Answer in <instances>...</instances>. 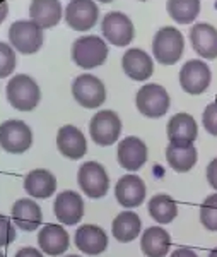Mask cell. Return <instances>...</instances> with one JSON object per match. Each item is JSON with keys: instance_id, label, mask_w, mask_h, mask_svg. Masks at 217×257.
Instances as JSON below:
<instances>
[{"instance_id": "6da1fadb", "label": "cell", "mask_w": 217, "mask_h": 257, "mask_svg": "<svg viewBox=\"0 0 217 257\" xmlns=\"http://www.w3.org/2000/svg\"><path fill=\"white\" fill-rule=\"evenodd\" d=\"M7 99L16 110L31 111L38 106L41 89L31 76L18 74V76H12V79L7 82Z\"/></svg>"}, {"instance_id": "7a4b0ae2", "label": "cell", "mask_w": 217, "mask_h": 257, "mask_svg": "<svg viewBox=\"0 0 217 257\" xmlns=\"http://www.w3.org/2000/svg\"><path fill=\"white\" fill-rule=\"evenodd\" d=\"M108 45L99 36H81L72 45V60L82 69H94L108 59Z\"/></svg>"}, {"instance_id": "3957f363", "label": "cell", "mask_w": 217, "mask_h": 257, "mask_svg": "<svg viewBox=\"0 0 217 257\" xmlns=\"http://www.w3.org/2000/svg\"><path fill=\"white\" fill-rule=\"evenodd\" d=\"M185 40L176 28L164 26L156 33L152 41V52L157 62L162 65H173L181 59Z\"/></svg>"}, {"instance_id": "277c9868", "label": "cell", "mask_w": 217, "mask_h": 257, "mask_svg": "<svg viewBox=\"0 0 217 257\" xmlns=\"http://www.w3.org/2000/svg\"><path fill=\"white\" fill-rule=\"evenodd\" d=\"M77 184L87 197L101 199L110 189V177L101 163L86 161L77 172Z\"/></svg>"}, {"instance_id": "5b68a950", "label": "cell", "mask_w": 217, "mask_h": 257, "mask_svg": "<svg viewBox=\"0 0 217 257\" xmlns=\"http://www.w3.org/2000/svg\"><path fill=\"white\" fill-rule=\"evenodd\" d=\"M9 40L14 50L31 55L43 45V30L33 21H16L9 28Z\"/></svg>"}, {"instance_id": "8992f818", "label": "cell", "mask_w": 217, "mask_h": 257, "mask_svg": "<svg viewBox=\"0 0 217 257\" xmlns=\"http://www.w3.org/2000/svg\"><path fill=\"white\" fill-rule=\"evenodd\" d=\"M89 134L98 146H111L122 134V120L113 110H101L91 118Z\"/></svg>"}, {"instance_id": "52a82bcc", "label": "cell", "mask_w": 217, "mask_h": 257, "mask_svg": "<svg viewBox=\"0 0 217 257\" xmlns=\"http://www.w3.org/2000/svg\"><path fill=\"white\" fill-rule=\"evenodd\" d=\"M135 103L144 117L159 118L169 110V94L159 84H145L137 91Z\"/></svg>"}, {"instance_id": "ba28073f", "label": "cell", "mask_w": 217, "mask_h": 257, "mask_svg": "<svg viewBox=\"0 0 217 257\" xmlns=\"http://www.w3.org/2000/svg\"><path fill=\"white\" fill-rule=\"evenodd\" d=\"M33 144V132L23 120H6L0 125V146L12 155L26 153Z\"/></svg>"}, {"instance_id": "9c48e42d", "label": "cell", "mask_w": 217, "mask_h": 257, "mask_svg": "<svg viewBox=\"0 0 217 257\" xmlns=\"http://www.w3.org/2000/svg\"><path fill=\"white\" fill-rule=\"evenodd\" d=\"M72 94L84 108H98L106 99V89L101 79L93 74H82L72 82Z\"/></svg>"}, {"instance_id": "30bf717a", "label": "cell", "mask_w": 217, "mask_h": 257, "mask_svg": "<svg viewBox=\"0 0 217 257\" xmlns=\"http://www.w3.org/2000/svg\"><path fill=\"white\" fill-rule=\"evenodd\" d=\"M101 31L104 38L110 41L115 47H127L132 43L135 30H133V23L127 14L118 11L108 12L103 18Z\"/></svg>"}, {"instance_id": "8fae6325", "label": "cell", "mask_w": 217, "mask_h": 257, "mask_svg": "<svg viewBox=\"0 0 217 257\" xmlns=\"http://www.w3.org/2000/svg\"><path fill=\"white\" fill-rule=\"evenodd\" d=\"M99 18V9L94 0H70L65 9V21L72 30L89 31Z\"/></svg>"}, {"instance_id": "7c38bea8", "label": "cell", "mask_w": 217, "mask_h": 257, "mask_svg": "<svg viewBox=\"0 0 217 257\" xmlns=\"http://www.w3.org/2000/svg\"><path fill=\"white\" fill-rule=\"evenodd\" d=\"M212 74L203 60H188L179 70V84L190 94H202L208 88Z\"/></svg>"}, {"instance_id": "4fadbf2b", "label": "cell", "mask_w": 217, "mask_h": 257, "mask_svg": "<svg viewBox=\"0 0 217 257\" xmlns=\"http://www.w3.org/2000/svg\"><path fill=\"white\" fill-rule=\"evenodd\" d=\"M53 211L58 221L67 226H74L84 216V201L76 190H64L57 196Z\"/></svg>"}, {"instance_id": "5bb4252c", "label": "cell", "mask_w": 217, "mask_h": 257, "mask_svg": "<svg viewBox=\"0 0 217 257\" xmlns=\"http://www.w3.org/2000/svg\"><path fill=\"white\" fill-rule=\"evenodd\" d=\"M118 163L122 165L127 172H137L147 161V146L145 143L135 136H128L118 144Z\"/></svg>"}, {"instance_id": "9a60e30c", "label": "cell", "mask_w": 217, "mask_h": 257, "mask_svg": "<svg viewBox=\"0 0 217 257\" xmlns=\"http://www.w3.org/2000/svg\"><path fill=\"white\" fill-rule=\"evenodd\" d=\"M116 201L123 206V208H139L145 199V184L139 175H123L116 182L115 187Z\"/></svg>"}, {"instance_id": "2e32d148", "label": "cell", "mask_w": 217, "mask_h": 257, "mask_svg": "<svg viewBox=\"0 0 217 257\" xmlns=\"http://www.w3.org/2000/svg\"><path fill=\"white\" fill-rule=\"evenodd\" d=\"M123 72L133 81H145L152 76L154 62L147 52L140 48H128L122 57Z\"/></svg>"}, {"instance_id": "e0dca14e", "label": "cell", "mask_w": 217, "mask_h": 257, "mask_svg": "<svg viewBox=\"0 0 217 257\" xmlns=\"http://www.w3.org/2000/svg\"><path fill=\"white\" fill-rule=\"evenodd\" d=\"M57 148L65 158L81 160L87 151V143L76 125H64L57 134Z\"/></svg>"}, {"instance_id": "ac0fdd59", "label": "cell", "mask_w": 217, "mask_h": 257, "mask_svg": "<svg viewBox=\"0 0 217 257\" xmlns=\"http://www.w3.org/2000/svg\"><path fill=\"white\" fill-rule=\"evenodd\" d=\"M168 139L169 144L176 146H188L197 139V122L188 113H176L168 122Z\"/></svg>"}, {"instance_id": "d6986e66", "label": "cell", "mask_w": 217, "mask_h": 257, "mask_svg": "<svg viewBox=\"0 0 217 257\" xmlns=\"http://www.w3.org/2000/svg\"><path fill=\"white\" fill-rule=\"evenodd\" d=\"M76 245L82 254L99 255L108 248V235L101 226L84 225L76 231Z\"/></svg>"}, {"instance_id": "ffe728a7", "label": "cell", "mask_w": 217, "mask_h": 257, "mask_svg": "<svg viewBox=\"0 0 217 257\" xmlns=\"http://www.w3.org/2000/svg\"><path fill=\"white\" fill-rule=\"evenodd\" d=\"M191 47L207 60L217 59V30L212 24L198 23L190 31Z\"/></svg>"}, {"instance_id": "44dd1931", "label": "cell", "mask_w": 217, "mask_h": 257, "mask_svg": "<svg viewBox=\"0 0 217 257\" xmlns=\"http://www.w3.org/2000/svg\"><path fill=\"white\" fill-rule=\"evenodd\" d=\"M12 221L24 231H35L43 221V213L33 199H19L12 206Z\"/></svg>"}, {"instance_id": "7402d4cb", "label": "cell", "mask_w": 217, "mask_h": 257, "mask_svg": "<svg viewBox=\"0 0 217 257\" xmlns=\"http://www.w3.org/2000/svg\"><path fill=\"white\" fill-rule=\"evenodd\" d=\"M40 248L48 255H60L65 254L70 245L69 233L60 225H47L40 230L38 235Z\"/></svg>"}, {"instance_id": "603a6c76", "label": "cell", "mask_w": 217, "mask_h": 257, "mask_svg": "<svg viewBox=\"0 0 217 257\" xmlns=\"http://www.w3.org/2000/svg\"><path fill=\"white\" fill-rule=\"evenodd\" d=\"M29 16L41 30H50L62 19L60 0H33L29 6Z\"/></svg>"}, {"instance_id": "cb8c5ba5", "label": "cell", "mask_w": 217, "mask_h": 257, "mask_svg": "<svg viewBox=\"0 0 217 257\" xmlns=\"http://www.w3.org/2000/svg\"><path fill=\"white\" fill-rule=\"evenodd\" d=\"M24 189L35 199H48L57 190V178L48 170H33L24 178Z\"/></svg>"}, {"instance_id": "d4e9b609", "label": "cell", "mask_w": 217, "mask_h": 257, "mask_svg": "<svg viewBox=\"0 0 217 257\" xmlns=\"http://www.w3.org/2000/svg\"><path fill=\"white\" fill-rule=\"evenodd\" d=\"M171 237L161 226H149L142 233L140 248L147 257H164L169 252Z\"/></svg>"}, {"instance_id": "484cf974", "label": "cell", "mask_w": 217, "mask_h": 257, "mask_svg": "<svg viewBox=\"0 0 217 257\" xmlns=\"http://www.w3.org/2000/svg\"><path fill=\"white\" fill-rule=\"evenodd\" d=\"M142 228V221L137 213H132V211H125V213H120L118 216L113 219V225H111V233L113 237L118 240V242H132L139 237Z\"/></svg>"}, {"instance_id": "4316f807", "label": "cell", "mask_w": 217, "mask_h": 257, "mask_svg": "<svg viewBox=\"0 0 217 257\" xmlns=\"http://www.w3.org/2000/svg\"><path fill=\"white\" fill-rule=\"evenodd\" d=\"M166 160H168L169 167L176 170V172H190L195 167V163H197V149H195L193 144H188V146L169 144L166 148Z\"/></svg>"}, {"instance_id": "83f0119b", "label": "cell", "mask_w": 217, "mask_h": 257, "mask_svg": "<svg viewBox=\"0 0 217 257\" xmlns=\"http://www.w3.org/2000/svg\"><path fill=\"white\" fill-rule=\"evenodd\" d=\"M147 211L154 221L161 223V225H168L176 218L178 206L174 199L169 197L168 194H156L154 197L149 199Z\"/></svg>"}, {"instance_id": "f1b7e54d", "label": "cell", "mask_w": 217, "mask_h": 257, "mask_svg": "<svg viewBox=\"0 0 217 257\" xmlns=\"http://www.w3.org/2000/svg\"><path fill=\"white\" fill-rule=\"evenodd\" d=\"M171 19L179 24H190L200 12V0H168L166 4Z\"/></svg>"}, {"instance_id": "f546056e", "label": "cell", "mask_w": 217, "mask_h": 257, "mask_svg": "<svg viewBox=\"0 0 217 257\" xmlns=\"http://www.w3.org/2000/svg\"><path fill=\"white\" fill-rule=\"evenodd\" d=\"M200 221L210 231H217V192L210 194L200 206Z\"/></svg>"}, {"instance_id": "4dcf8cb0", "label": "cell", "mask_w": 217, "mask_h": 257, "mask_svg": "<svg viewBox=\"0 0 217 257\" xmlns=\"http://www.w3.org/2000/svg\"><path fill=\"white\" fill-rule=\"evenodd\" d=\"M16 69V52L11 45L0 41V79L9 77Z\"/></svg>"}, {"instance_id": "1f68e13d", "label": "cell", "mask_w": 217, "mask_h": 257, "mask_svg": "<svg viewBox=\"0 0 217 257\" xmlns=\"http://www.w3.org/2000/svg\"><path fill=\"white\" fill-rule=\"evenodd\" d=\"M203 128L212 136H217V101L208 103L203 110V117H202Z\"/></svg>"}, {"instance_id": "d6a6232c", "label": "cell", "mask_w": 217, "mask_h": 257, "mask_svg": "<svg viewBox=\"0 0 217 257\" xmlns=\"http://www.w3.org/2000/svg\"><path fill=\"white\" fill-rule=\"evenodd\" d=\"M16 238V226L7 216L0 214V247H6L14 242Z\"/></svg>"}, {"instance_id": "836d02e7", "label": "cell", "mask_w": 217, "mask_h": 257, "mask_svg": "<svg viewBox=\"0 0 217 257\" xmlns=\"http://www.w3.org/2000/svg\"><path fill=\"white\" fill-rule=\"evenodd\" d=\"M207 180L212 189L217 190V158H214L207 167Z\"/></svg>"}, {"instance_id": "e575fe53", "label": "cell", "mask_w": 217, "mask_h": 257, "mask_svg": "<svg viewBox=\"0 0 217 257\" xmlns=\"http://www.w3.org/2000/svg\"><path fill=\"white\" fill-rule=\"evenodd\" d=\"M16 257H43V254L35 247H24V248H21V250H18Z\"/></svg>"}, {"instance_id": "d590c367", "label": "cell", "mask_w": 217, "mask_h": 257, "mask_svg": "<svg viewBox=\"0 0 217 257\" xmlns=\"http://www.w3.org/2000/svg\"><path fill=\"white\" fill-rule=\"evenodd\" d=\"M171 257H198V255L195 254V250H191L188 247H179L171 254Z\"/></svg>"}, {"instance_id": "8d00e7d4", "label": "cell", "mask_w": 217, "mask_h": 257, "mask_svg": "<svg viewBox=\"0 0 217 257\" xmlns=\"http://www.w3.org/2000/svg\"><path fill=\"white\" fill-rule=\"evenodd\" d=\"M7 12H9L7 2H0V24H2V23H4V19L7 18Z\"/></svg>"}, {"instance_id": "74e56055", "label": "cell", "mask_w": 217, "mask_h": 257, "mask_svg": "<svg viewBox=\"0 0 217 257\" xmlns=\"http://www.w3.org/2000/svg\"><path fill=\"white\" fill-rule=\"evenodd\" d=\"M208 257H217V248H214V250H212L210 254H208Z\"/></svg>"}, {"instance_id": "f35d334b", "label": "cell", "mask_w": 217, "mask_h": 257, "mask_svg": "<svg viewBox=\"0 0 217 257\" xmlns=\"http://www.w3.org/2000/svg\"><path fill=\"white\" fill-rule=\"evenodd\" d=\"M98 2H103V4H108V2H113V0H98Z\"/></svg>"}, {"instance_id": "ab89813d", "label": "cell", "mask_w": 217, "mask_h": 257, "mask_svg": "<svg viewBox=\"0 0 217 257\" xmlns=\"http://www.w3.org/2000/svg\"><path fill=\"white\" fill-rule=\"evenodd\" d=\"M67 257H81V255H67Z\"/></svg>"}, {"instance_id": "60d3db41", "label": "cell", "mask_w": 217, "mask_h": 257, "mask_svg": "<svg viewBox=\"0 0 217 257\" xmlns=\"http://www.w3.org/2000/svg\"><path fill=\"white\" fill-rule=\"evenodd\" d=\"M0 257H6V255H4V254H2V252H0Z\"/></svg>"}, {"instance_id": "b9f144b4", "label": "cell", "mask_w": 217, "mask_h": 257, "mask_svg": "<svg viewBox=\"0 0 217 257\" xmlns=\"http://www.w3.org/2000/svg\"><path fill=\"white\" fill-rule=\"evenodd\" d=\"M142 2H145V0H142Z\"/></svg>"}]
</instances>
